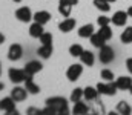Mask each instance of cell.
<instances>
[{
    "mask_svg": "<svg viewBox=\"0 0 132 115\" xmlns=\"http://www.w3.org/2000/svg\"><path fill=\"white\" fill-rule=\"evenodd\" d=\"M46 106L52 108L55 114H68L69 109H68V100L65 97H51V98H46Z\"/></svg>",
    "mask_w": 132,
    "mask_h": 115,
    "instance_id": "obj_1",
    "label": "cell"
},
{
    "mask_svg": "<svg viewBox=\"0 0 132 115\" xmlns=\"http://www.w3.org/2000/svg\"><path fill=\"white\" fill-rule=\"evenodd\" d=\"M97 91L100 92V95H108V97H114L118 91L115 81H106V83H98L97 86Z\"/></svg>",
    "mask_w": 132,
    "mask_h": 115,
    "instance_id": "obj_2",
    "label": "cell"
},
{
    "mask_svg": "<svg viewBox=\"0 0 132 115\" xmlns=\"http://www.w3.org/2000/svg\"><path fill=\"white\" fill-rule=\"evenodd\" d=\"M83 74V63H74L68 68L66 71V78L69 81H77Z\"/></svg>",
    "mask_w": 132,
    "mask_h": 115,
    "instance_id": "obj_3",
    "label": "cell"
},
{
    "mask_svg": "<svg viewBox=\"0 0 132 115\" xmlns=\"http://www.w3.org/2000/svg\"><path fill=\"white\" fill-rule=\"evenodd\" d=\"M32 11H31V8L29 6H20L17 11H15V19L19 20V22H22V23H28V22H31L32 20Z\"/></svg>",
    "mask_w": 132,
    "mask_h": 115,
    "instance_id": "obj_4",
    "label": "cell"
},
{
    "mask_svg": "<svg viewBox=\"0 0 132 115\" xmlns=\"http://www.w3.org/2000/svg\"><path fill=\"white\" fill-rule=\"evenodd\" d=\"M100 61L101 63H104V65H109L112 60H114V57H115V54H114V49L111 48V46H108V45H103L101 48H100Z\"/></svg>",
    "mask_w": 132,
    "mask_h": 115,
    "instance_id": "obj_5",
    "label": "cell"
},
{
    "mask_svg": "<svg viewBox=\"0 0 132 115\" xmlns=\"http://www.w3.org/2000/svg\"><path fill=\"white\" fill-rule=\"evenodd\" d=\"M0 111H3V112H6V114H14V115L19 114L17 109H15V101L11 98V95L0 100Z\"/></svg>",
    "mask_w": 132,
    "mask_h": 115,
    "instance_id": "obj_6",
    "label": "cell"
},
{
    "mask_svg": "<svg viewBox=\"0 0 132 115\" xmlns=\"http://www.w3.org/2000/svg\"><path fill=\"white\" fill-rule=\"evenodd\" d=\"M22 57H23V48H22V45L12 43L9 46V49H8V58L11 61H19Z\"/></svg>",
    "mask_w": 132,
    "mask_h": 115,
    "instance_id": "obj_7",
    "label": "cell"
},
{
    "mask_svg": "<svg viewBox=\"0 0 132 115\" xmlns=\"http://www.w3.org/2000/svg\"><path fill=\"white\" fill-rule=\"evenodd\" d=\"M28 95H29V92L26 91V87H22V86H15V87H12V91H11V98H12L15 103L25 101V100L28 98Z\"/></svg>",
    "mask_w": 132,
    "mask_h": 115,
    "instance_id": "obj_8",
    "label": "cell"
},
{
    "mask_svg": "<svg viewBox=\"0 0 132 115\" xmlns=\"http://www.w3.org/2000/svg\"><path fill=\"white\" fill-rule=\"evenodd\" d=\"M8 77H9V80H11L12 83L19 84V83L25 81V78H26V72H25V69H17V68H11V69L8 71Z\"/></svg>",
    "mask_w": 132,
    "mask_h": 115,
    "instance_id": "obj_9",
    "label": "cell"
},
{
    "mask_svg": "<svg viewBox=\"0 0 132 115\" xmlns=\"http://www.w3.org/2000/svg\"><path fill=\"white\" fill-rule=\"evenodd\" d=\"M128 12L126 11H117L114 12V15L111 17V23L115 25V26H126L128 23Z\"/></svg>",
    "mask_w": 132,
    "mask_h": 115,
    "instance_id": "obj_10",
    "label": "cell"
},
{
    "mask_svg": "<svg viewBox=\"0 0 132 115\" xmlns=\"http://www.w3.org/2000/svg\"><path fill=\"white\" fill-rule=\"evenodd\" d=\"M25 72L26 74H29V75H35L37 72H40L42 69H43V65L38 61V60H31V61H28L26 65H25Z\"/></svg>",
    "mask_w": 132,
    "mask_h": 115,
    "instance_id": "obj_11",
    "label": "cell"
},
{
    "mask_svg": "<svg viewBox=\"0 0 132 115\" xmlns=\"http://www.w3.org/2000/svg\"><path fill=\"white\" fill-rule=\"evenodd\" d=\"M75 26H77V22H75V19H65L63 22H60L59 23V29L62 31V32H71L72 29H75Z\"/></svg>",
    "mask_w": 132,
    "mask_h": 115,
    "instance_id": "obj_12",
    "label": "cell"
},
{
    "mask_svg": "<svg viewBox=\"0 0 132 115\" xmlns=\"http://www.w3.org/2000/svg\"><path fill=\"white\" fill-rule=\"evenodd\" d=\"M115 84H117L118 91H129V87L132 86V78L128 75H121L115 80Z\"/></svg>",
    "mask_w": 132,
    "mask_h": 115,
    "instance_id": "obj_13",
    "label": "cell"
},
{
    "mask_svg": "<svg viewBox=\"0 0 132 115\" xmlns=\"http://www.w3.org/2000/svg\"><path fill=\"white\" fill-rule=\"evenodd\" d=\"M25 87H26V91H28L29 94H32V95H37V94L40 92V86L34 83L32 75H29V74H26V78H25Z\"/></svg>",
    "mask_w": 132,
    "mask_h": 115,
    "instance_id": "obj_14",
    "label": "cell"
},
{
    "mask_svg": "<svg viewBox=\"0 0 132 115\" xmlns=\"http://www.w3.org/2000/svg\"><path fill=\"white\" fill-rule=\"evenodd\" d=\"M80 60H81V63H83L85 66L91 68V66H94V63H95V55H94V52L85 49V51L81 52V55H80Z\"/></svg>",
    "mask_w": 132,
    "mask_h": 115,
    "instance_id": "obj_15",
    "label": "cell"
},
{
    "mask_svg": "<svg viewBox=\"0 0 132 115\" xmlns=\"http://www.w3.org/2000/svg\"><path fill=\"white\" fill-rule=\"evenodd\" d=\"M51 12H48V11H37L35 14L32 15V20L34 22H37V23H42V25H46L49 20H51Z\"/></svg>",
    "mask_w": 132,
    "mask_h": 115,
    "instance_id": "obj_16",
    "label": "cell"
},
{
    "mask_svg": "<svg viewBox=\"0 0 132 115\" xmlns=\"http://www.w3.org/2000/svg\"><path fill=\"white\" fill-rule=\"evenodd\" d=\"M52 52H54V48H52V45H42V46L37 49V54H38V57H40V58H43V60H48V58H51Z\"/></svg>",
    "mask_w": 132,
    "mask_h": 115,
    "instance_id": "obj_17",
    "label": "cell"
},
{
    "mask_svg": "<svg viewBox=\"0 0 132 115\" xmlns=\"http://www.w3.org/2000/svg\"><path fill=\"white\" fill-rule=\"evenodd\" d=\"M100 95V92L97 91V87H92V86H88V87H85L83 89V97L88 100V101H94V100H97Z\"/></svg>",
    "mask_w": 132,
    "mask_h": 115,
    "instance_id": "obj_18",
    "label": "cell"
},
{
    "mask_svg": "<svg viewBox=\"0 0 132 115\" xmlns=\"http://www.w3.org/2000/svg\"><path fill=\"white\" fill-rule=\"evenodd\" d=\"M43 32H45V29H43V25H42V23L34 22L32 25L29 26V36L32 38H38Z\"/></svg>",
    "mask_w": 132,
    "mask_h": 115,
    "instance_id": "obj_19",
    "label": "cell"
},
{
    "mask_svg": "<svg viewBox=\"0 0 132 115\" xmlns=\"http://www.w3.org/2000/svg\"><path fill=\"white\" fill-rule=\"evenodd\" d=\"M92 34H94V25H92V23L83 25V26L78 29V37H81V38H89Z\"/></svg>",
    "mask_w": 132,
    "mask_h": 115,
    "instance_id": "obj_20",
    "label": "cell"
},
{
    "mask_svg": "<svg viewBox=\"0 0 132 115\" xmlns=\"http://www.w3.org/2000/svg\"><path fill=\"white\" fill-rule=\"evenodd\" d=\"M88 111H89L88 104H86V103H83L81 100H80V101H77V103H74V108H72V114H74V115L88 114Z\"/></svg>",
    "mask_w": 132,
    "mask_h": 115,
    "instance_id": "obj_21",
    "label": "cell"
},
{
    "mask_svg": "<svg viewBox=\"0 0 132 115\" xmlns=\"http://www.w3.org/2000/svg\"><path fill=\"white\" fill-rule=\"evenodd\" d=\"M117 112L121 115H131L132 108L129 106V103H126V101H118L117 103Z\"/></svg>",
    "mask_w": 132,
    "mask_h": 115,
    "instance_id": "obj_22",
    "label": "cell"
},
{
    "mask_svg": "<svg viewBox=\"0 0 132 115\" xmlns=\"http://www.w3.org/2000/svg\"><path fill=\"white\" fill-rule=\"evenodd\" d=\"M89 40H91L92 46H94V48H98V49L101 48V46H103V45H106V40L101 37L98 32H94V34H92V36L89 37Z\"/></svg>",
    "mask_w": 132,
    "mask_h": 115,
    "instance_id": "obj_23",
    "label": "cell"
},
{
    "mask_svg": "<svg viewBox=\"0 0 132 115\" xmlns=\"http://www.w3.org/2000/svg\"><path fill=\"white\" fill-rule=\"evenodd\" d=\"M120 40H121V43H125V45L132 43V26H126V28H125V31H123L121 36H120Z\"/></svg>",
    "mask_w": 132,
    "mask_h": 115,
    "instance_id": "obj_24",
    "label": "cell"
},
{
    "mask_svg": "<svg viewBox=\"0 0 132 115\" xmlns=\"http://www.w3.org/2000/svg\"><path fill=\"white\" fill-rule=\"evenodd\" d=\"M94 6L101 12H109L111 11V3L108 0H94Z\"/></svg>",
    "mask_w": 132,
    "mask_h": 115,
    "instance_id": "obj_25",
    "label": "cell"
},
{
    "mask_svg": "<svg viewBox=\"0 0 132 115\" xmlns=\"http://www.w3.org/2000/svg\"><path fill=\"white\" fill-rule=\"evenodd\" d=\"M98 34L104 38L106 41H108V40H111V38H112V29H111V26H109V25H106V26H100Z\"/></svg>",
    "mask_w": 132,
    "mask_h": 115,
    "instance_id": "obj_26",
    "label": "cell"
},
{
    "mask_svg": "<svg viewBox=\"0 0 132 115\" xmlns=\"http://www.w3.org/2000/svg\"><path fill=\"white\" fill-rule=\"evenodd\" d=\"M83 51H85V49H83V46H81V45H78V43H75V45H71V46H69V54H71L72 57H80Z\"/></svg>",
    "mask_w": 132,
    "mask_h": 115,
    "instance_id": "obj_27",
    "label": "cell"
},
{
    "mask_svg": "<svg viewBox=\"0 0 132 115\" xmlns=\"http://www.w3.org/2000/svg\"><path fill=\"white\" fill-rule=\"evenodd\" d=\"M81 98H83V89H81V87H75V89L72 91L69 100H71L72 103H77V101H80Z\"/></svg>",
    "mask_w": 132,
    "mask_h": 115,
    "instance_id": "obj_28",
    "label": "cell"
},
{
    "mask_svg": "<svg viewBox=\"0 0 132 115\" xmlns=\"http://www.w3.org/2000/svg\"><path fill=\"white\" fill-rule=\"evenodd\" d=\"M72 8H74V6H71V5H66V3H59V12H60L63 17H69V15H71Z\"/></svg>",
    "mask_w": 132,
    "mask_h": 115,
    "instance_id": "obj_29",
    "label": "cell"
},
{
    "mask_svg": "<svg viewBox=\"0 0 132 115\" xmlns=\"http://www.w3.org/2000/svg\"><path fill=\"white\" fill-rule=\"evenodd\" d=\"M38 40L42 41V45H52V34L45 31V32L38 37Z\"/></svg>",
    "mask_w": 132,
    "mask_h": 115,
    "instance_id": "obj_30",
    "label": "cell"
},
{
    "mask_svg": "<svg viewBox=\"0 0 132 115\" xmlns=\"http://www.w3.org/2000/svg\"><path fill=\"white\" fill-rule=\"evenodd\" d=\"M100 75H101V78H103L104 81H114V78H115L114 72H112L111 69H103Z\"/></svg>",
    "mask_w": 132,
    "mask_h": 115,
    "instance_id": "obj_31",
    "label": "cell"
},
{
    "mask_svg": "<svg viewBox=\"0 0 132 115\" xmlns=\"http://www.w3.org/2000/svg\"><path fill=\"white\" fill-rule=\"evenodd\" d=\"M97 23H98V26H106V25H109V23H111V17L100 15L98 19H97Z\"/></svg>",
    "mask_w": 132,
    "mask_h": 115,
    "instance_id": "obj_32",
    "label": "cell"
},
{
    "mask_svg": "<svg viewBox=\"0 0 132 115\" xmlns=\"http://www.w3.org/2000/svg\"><path fill=\"white\" fill-rule=\"evenodd\" d=\"M59 3H66V5H71V6H75L78 3V0H59Z\"/></svg>",
    "mask_w": 132,
    "mask_h": 115,
    "instance_id": "obj_33",
    "label": "cell"
},
{
    "mask_svg": "<svg viewBox=\"0 0 132 115\" xmlns=\"http://www.w3.org/2000/svg\"><path fill=\"white\" fill-rule=\"evenodd\" d=\"M26 114L32 115V114H42V111L40 109H37V108H29L28 111H26Z\"/></svg>",
    "mask_w": 132,
    "mask_h": 115,
    "instance_id": "obj_34",
    "label": "cell"
},
{
    "mask_svg": "<svg viewBox=\"0 0 132 115\" xmlns=\"http://www.w3.org/2000/svg\"><path fill=\"white\" fill-rule=\"evenodd\" d=\"M126 68H128L129 74H132V57H129V58L126 60Z\"/></svg>",
    "mask_w": 132,
    "mask_h": 115,
    "instance_id": "obj_35",
    "label": "cell"
},
{
    "mask_svg": "<svg viewBox=\"0 0 132 115\" xmlns=\"http://www.w3.org/2000/svg\"><path fill=\"white\" fill-rule=\"evenodd\" d=\"M5 40H6V37H5V36L0 32V45H3V43H5Z\"/></svg>",
    "mask_w": 132,
    "mask_h": 115,
    "instance_id": "obj_36",
    "label": "cell"
},
{
    "mask_svg": "<svg viewBox=\"0 0 132 115\" xmlns=\"http://www.w3.org/2000/svg\"><path fill=\"white\" fill-rule=\"evenodd\" d=\"M126 12H128V15H129V17H132V5L128 8V11H126Z\"/></svg>",
    "mask_w": 132,
    "mask_h": 115,
    "instance_id": "obj_37",
    "label": "cell"
},
{
    "mask_svg": "<svg viewBox=\"0 0 132 115\" xmlns=\"http://www.w3.org/2000/svg\"><path fill=\"white\" fill-rule=\"evenodd\" d=\"M3 87H5V84H3V83H2V81H0V91H2V89H3Z\"/></svg>",
    "mask_w": 132,
    "mask_h": 115,
    "instance_id": "obj_38",
    "label": "cell"
},
{
    "mask_svg": "<svg viewBox=\"0 0 132 115\" xmlns=\"http://www.w3.org/2000/svg\"><path fill=\"white\" fill-rule=\"evenodd\" d=\"M109 3H115V2H118V0H108Z\"/></svg>",
    "mask_w": 132,
    "mask_h": 115,
    "instance_id": "obj_39",
    "label": "cell"
},
{
    "mask_svg": "<svg viewBox=\"0 0 132 115\" xmlns=\"http://www.w3.org/2000/svg\"><path fill=\"white\" fill-rule=\"evenodd\" d=\"M0 77H2V61H0Z\"/></svg>",
    "mask_w": 132,
    "mask_h": 115,
    "instance_id": "obj_40",
    "label": "cell"
},
{
    "mask_svg": "<svg viewBox=\"0 0 132 115\" xmlns=\"http://www.w3.org/2000/svg\"><path fill=\"white\" fill-rule=\"evenodd\" d=\"M12 2H15V3H20V2H22V0H12Z\"/></svg>",
    "mask_w": 132,
    "mask_h": 115,
    "instance_id": "obj_41",
    "label": "cell"
},
{
    "mask_svg": "<svg viewBox=\"0 0 132 115\" xmlns=\"http://www.w3.org/2000/svg\"><path fill=\"white\" fill-rule=\"evenodd\" d=\"M129 92H131V95H132V86H131V87H129Z\"/></svg>",
    "mask_w": 132,
    "mask_h": 115,
    "instance_id": "obj_42",
    "label": "cell"
}]
</instances>
